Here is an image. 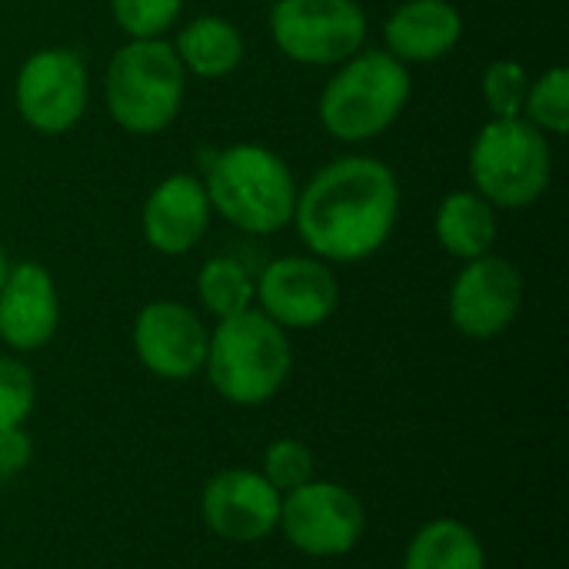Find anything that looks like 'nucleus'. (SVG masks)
I'll list each match as a JSON object with an SVG mask.
<instances>
[{
    "instance_id": "f257e3e1",
    "label": "nucleus",
    "mask_w": 569,
    "mask_h": 569,
    "mask_svg": "<svg viewBox=\"0 0 569 569\" xmlns=\"http://www.w3.org/2000/svg\"><path fill=\"white\" fill-rule=\"evenodd\" d=\"M400 217V180L380 157H340L297 193L293 227L327 263H360L383 250Z\"/></svg>"
},
{
    "instance_id": "5701e85b",
    "label": "nucleus",
    "mask_w": 569,
    "mask_h": 569,
    "mask_svg": "<svg viewBox=\"0 0 569 569\" xmlns=\"http://www.w3.org/2000/svg\"><path fill=\"white\" fill-rule=\"evenodd\" d=\"M183 0H110V13L127 40H157L180 20Z\"/></svg>"
},
{
    "instance_id": "f03ea898",
    "label": "nucleus",
    "mask_w": 569,
    "mask_h": 569,
    "mask_svg": "<svg viewBox=\"0 0 569 569\" xmlns=\"http://www.w3.org/2000/svg\"><path fill=\"white\" fill-rule=\"evenodd\" d=\"M200 180L207 187L210 210L243 233L270 237L293 220L300 187L287 160L263 143L223 147Z\"/></svg>"
},
{
    "instance_id": "39448f33",
    "label": "nucleus",
    "mask_w": 569,
    "mask_h": 569,
    "mask_svg": "<svg viewBox=\"0 0 569 569\" xmlns=\"http://www.w3.org/2000/svg\"><path fill=\"white\" fill-rule=\"evenodd\" d=\"M290 367L293 350L287 330L253 307L210 330L203 370L210 387L237 407L267 403L287 383Z\"/></svg>"
},
{
    "instance_id": "aec40b11",
    "label": "nucleus",
    "mask_w": 569,
    "mask_h": 569,
    "mask_svg": "<svg viewBox=\"0 0 569 569\" xmlns=\"http://www.w3.org/2000/svg\"><path fill=\"white\" fill-rule=\"evenodd\" d=\"M197 297L207 313L227 320L253 307L257 277L237 257H210L197 273Z\"/></svg>"
},
{
    "instance_id": "6e6552de",
    "label": "nucleus",
    "mask_w": 569,
    "mask_h": 569,
    "mask_svg": "<svg viewBox=\"0 0 569 569\" xmlns=\"http://www.w3.org/2000/svg\"><path fill=\"white\" fill-rule=\"evenodd\" d=\"M90 100L87 63L70 47H43L33 50L13 80V103L20 120L43 137L70 133Z\"/></svg>"
},
{
    "instance_id": "dca6fc26",
    "label": "nucleus",
    "mask_w": 569,
    "mask_h": 569,
    "mask_svg": "<svg viewBox=\"0 0 569 569\" xmlns=\"http://www.w3.org/2000/svg\"><path fill=\"white\" fill-rule=\"evenodd\" d=\"M463 40V13L450 0H403L383 23L387 53L400 63H437Z\"/></svg>"
},
{
    "instance_id": "6ab92c4d",
    "label": "nucleus",
    "mask_w": 569,
    "mask_h": 569,
    "mask_svg": "<svg viewBox=\"0 0 569 569\" xmlns=\"http://www.w3.org/2000/svg\"><path fill=\"white\" fill-rule=\"evenodd\" d=\"M403 569H487V553L460 520H430L410 540Z\"/></svg>"
},
{
    "instance_id": "f3484780",
    "label": "nucleus",
    "mask_w": 569,
    "mask_h": 569,
    "mask_svg": "<svg viewBox=\"0 0 569 569\" xmlns=\"http://www.w3.org/2000/svg\"><path fill=\"white\" fill-rule=\"evenodd\" d=\"M173 53L187 77L197 80H223L243 63V33L237 30L233 20L203 13L187 20L177 30Z\"/></svg>"
},
{
    "instance_id": "b1692460",
    "label": "nucleus",
    "mask_w": 569,
    "mask_h": 569,
    "mask_svg": "<svg viewBox=\"0 0 569 569\" xmlns=\"http://www.w3.org/2000/svg\"><path fill=\"white\" fill-rule=\"evenodd\" d=\"M37 403V380L27 363L0 357V430L23 427Z\"/></svg>"
},
{
    "instance_id": "412c9836",
    "label": "nucleus",
    "mask_w": 569,
    "mask_h": 569,
    "mask_svg": "<svg viewBox=\"0 0 569 569\" xmlns=\"http://www.w3.org/2000/svg\"><path fill=\"white\" fill-rule=\"evenodd\" d=\"M523 120L547 137H563L569 130V70L563 63L530 77Z\"/></svg>"
},
{
    "instance_id": "a211bd4d",
    "label": "nucleus",
    "mask_w": 569,
    "mask_h": 569,
    "mask_svg": "<svg viewBox=\"0 0 569 569\" xmlns=\"http://www.w3.org/2000/svg\"><path fill=\"white\" fill-rule=\"evenodd\" d=\"M497 207L483 200L477 190H453L440 200L433 213V233L437 243L457 257V260H477L483 253H493L497 243Z\"/></svg>"
},
{
    "instance_id": "7ed1b4c3",
    "label": "nucleus",
    "mask_w": 569,
    "mask_h": 569,
    "mask_svg": "<svg viewBox=\"0 0 569 569\" xmlns=\"http://www.w3.org/2000/svg\"><path fill=\"white\" fill-rule=\"evenodd\" d=\"M410 67L387 50H360L343 60L317 100L320 127L340 143H367L387 133L410 100Z\"/></svg>"
},
{
    "instance_id": "cd10ccee",
    "label": "nucleus",
    "mask_w": 569,
    "mask_h": 569,
    "mask_svg": "<svg viewBox=\"0 0 569 569\" xmlns=\"http://www.w3.org/2000/svg\"><path fill=\"white\" fill-rule=\"evenodd\" d=\"M267 3H273V0H267Z\"/></svg>"
},
{
    "instance_id": "a878e982",
    "label": "nucleus",
    "mask_w": 569,
    "mask_h": 569,
    "mask_svg": "<svg viewBox=\"0 0 569 569\" xmlns=\"http://www.w3.org/2000/svg\"><path fill=\"white\" fill-rule=\"evenodd\" d=\"M33 460V440L23 427L0 430V483L23 473L27 463Z\"/></svg>"
},
{
    "instance_id": "2eb2a0df",
    "label": "nucleus",
    "mask_w": 569,
    "mask_h": 569,
    "mask_svg": "<svg viewBox=\"0 0 569 569\" xmlns=\"http://www.w3.org/2000/svg\"><path fill=\"white\" fill-rule=\"evenodd\" d=\"M210 197L200 177L170 173L143 200L140 230L143 240L163 257L190 253L210 227Z\"/></svg>"
},
{
    "instance_id": "4be33fe9",
    "label": "nucleus",
    "mask_w": 569,
    "mask_h": 569,
    "mask_svg": "<svg viewBox=\"0 0 569 569\" xmlns=\"http://www.w3.org/2000/svg\"><path fill=\"white\" fill-rule=\"evenodd\" d=\"M527 90H530V73L523 63L510 57L493 60L480 77V93L490 117H523Z\"/></svg>"
},
{
    "instance_id": "9d476101",
    "label": "nucleus",
    "mask_w": 569,
    "mask_h": 569,
    "mask_svg": "<svg viewBox=\"0 0 569 569\" xmlns=\"http://www.w3.org/2000/svg\"><path fill=\"white\" fill-rule=\"evenodd\" d=\"M523 307V273L497 253L467 260L450 283L447 313L457 333L493 340L507 333Z\"/></svg>"
},
{
    "instance_id": "ddd939ff",
    "label": "nucleus",
    "mask_w": 569,
    "mask_h": 569,
    "mask_svg": "<svg viewBox=\"0 0 569 569\" xmlns=\"http://www.w3.org/2000/svg\"><path fill=\"white\" fill-rule=\"evenodd\" d=\"M203 523L230 543H257L280 523V493L253 470H223L210 477L200 497Z\"/></svg>"
},
{
    "instance_id": "423d86ee",
    "label": "nucleus",
    "mask_w": 569,
    "mask_h": 569,
    "mask_svg": "<svg viewBox=\"0 0 569 569\" xmlns=\"http://www.w3.org/2000/svg\"><path fill=\"white\" fill-rule=\"evenodd\" d=\"M473 190L497 210L533 207L553 177V150L523 117H490L470 143Z\"/></svg>"
},
{
    "instance_id": "0eeeda50",
    "label": "nucleus",
    "mask_w": 569,
    "mask_h": 569,
    "mask_svg": "<svg viewBox=\"0 0 569 569\" xmlns=\"http://www.w3.org/2000/svg\"><path fill=\"white\" fill-rule=\"evenodd\" d=\"M270 37L293 63L340 67L367 43V13L360 0H273Z\"/></svg>"
},
{
    "instance_id": "f8f14e48",
    "label": "nucleus",
    "mask_w": 569,
    "mask_h": 569,
    "mask_svg": "<svg viewBox=\"0 0 569 569\" xmlns=\"http://www.w3.org/2000/svg\"><path fill=\"white\" fill-rule=\"evenodd\" d=\"M210 330L177 300H153L133 320L137 360L160 380H190L203 370Z\"/></svg>"
},
{
    "instance_id": "20e7f679",
    "label": "nucleus",
    "mask_w": 569,
    "mask_h": 569,
    "mask_svg": "<svg viewBox=\"0 0 569 569\" xmlns=\"http://www.w3.org/2000/svg\"><path fill=\"white\" fill-rule=\"evenodd\" d=\"M183 97L187 70L180 67L173 43L163 37L127 40L107 60L103 107L110 120L133 137L163 133L180 117Z\"/></svg>"
},
{
    "instance_id": "bb28decb",
    "label": "nucleus",
    "mask_w": 569,
    "mask_h": 569,
    "mask_svg": "<svg viewBox=\"0 0 569 569\" xmlns=\"http://www.w3.org/2000/svg\"><path fill=\"white\" fill-rule=\"evenodd\" d=\"M7 270H10V260H7V253H3V247H0V283H3V277H7Z\"/></svg>"
},
{
    "instance_id": "393cba45",
    "label": "nucleus",
    "mask_w": 569,
    "mask_h": 569,
    "mask_svg": "<svg viewBox=\"0 0 569 569\" xmlns=\"http://www.w3.org/2000/svg\"><path fill=\"white\" fill-rule=\"evenodd\" d=\"M263 477L277 493H290L313 480V453L290 437L273 440L263 453Z\"/></svg>"
},
{
    "instance_id": "4468645a",
    "label": "nucleus",
    "mask_w": 569,
    "mask_h": 569,
    "mask_svg": "<svg viewBox=\"0 0 569 569\" xmlns=\"http://www.w3.org/2000/svg\"><path fill=\"white\" fill-rule=\"evenodd\" d=\"M57 327L60 293L50 270L33 260L10 263L0 283V340L17 353H30L47 347Z\"/></svg>"
},
{
    "instance_id": "1a4fd4ad",
    "label": "nucleus",
    "mask_w": 569,
    "mask_h": 569,
    "mask_svg": "<svg viewBox=\"0 0 569 569\" xmlns=\"http://www.w3.org/2000/svg\"><path fill=\"white\" fill-rule=\"evenodd\" d=\"M277 527L307 557H343L360 543L367 513L347 487L310 480L280 497Z\"/></svg>"
},
{
    "instance_id": "9b49d317",
    "label": "nucleus",
    "mask_w": 569,
    "mask_h": 569,
    "mask_svg": "<svg viewBox=\"0 0 569 569\" xmlns=\"http://www.w3.org/2000/svg\"><path fill=\"white\" fill-rule=\"evenodd\" d=\"M260 313L283 330L323 327L340 303V283L327 260L313 253H290L270 260L257 277Z\"/></svg>"
}]
</instances>
